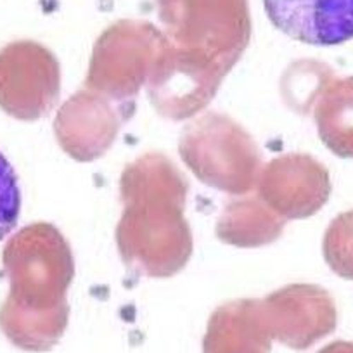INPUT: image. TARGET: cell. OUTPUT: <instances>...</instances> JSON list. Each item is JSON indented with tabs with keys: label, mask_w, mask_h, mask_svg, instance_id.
<instances>
[{
	"label": "cell",
	"mask_w": 353,
	"mask_h": 353,
	"mask_svg": "<svg viewBox=\"0 0 353 353\" xmlns=\"http://www.w3.org/2000/svg\"><path fill=\"white\" fill-rule=\"evenodd\" d=\"M279 32L308 46L331 47L353 39V0H263Z\"/></svg>",
	"instance_id": "6da1fadb"
},
{
	"label": "cell",
	"mask_w": 353,
	"mask_h": 353,
	"mask_svg": "<svg viewBox=\"0 0 353 353\" xmlns=\"http://www.w3.org/2000/svg\"><path fill=\"white\" fill-rule=\"evenodd\" d=\"M21 213V188L14 166L0 151V241L16 229Z\"/></svg>",
	"instance_id": "7a4b0ae2"
},
{
	"label": "cell",
	"mask_w": 353,
	"mask_h": 353,
	"mask_svg": "<svg viewBox=\"0 0 353 353\" xmlns=\"http://www.w3.org/2000/svg\"><path fill=\"white\" fill-rule=\"evenodd\" d=\"M329 132L341 154L353 156V80L341 85L331 113Z\"/></svg>",
	"instance_id": "3957f363"
},
{
	"label": "cell",
	"mask_w": 353,
	"mask_h": 353,
	"mask_svg": "<svg viewBox=\"0 0 353 353\" xmlns=\"http://www.w3.org/2000/svg\"><path fill=\"white\" fill-rule=\"evenodd\" d=\"M339 269L348 276H353V215L343 220L338 236Z\"/></svg>",
	"instance_id": "277c9868"
},
{
	"label": "cell",
	"mask_w": 353,
	"mask_h": 353,
	"mask_svg": "<svg viewBox=\"0 0 353 353\" xmlns=\"http://www.w3.org/2000/svg\"><path fill=\"white\" fill-rule=\"evenodd\" d=\"M321 353H353V343L338 341L334 345L327 346L325 350H322Z\"/></svg>",
	"instance_id": "5b68a950"
}]
</instances>
